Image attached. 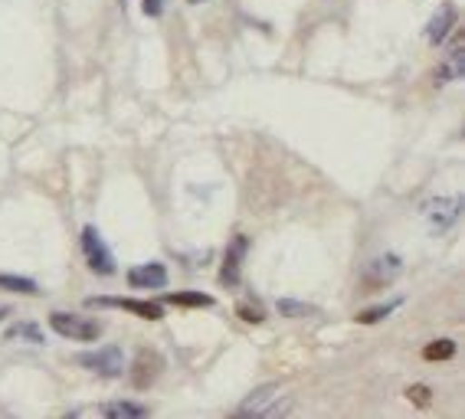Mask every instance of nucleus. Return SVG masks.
<instances>
[{"instance_id":"f257e3e1","label":"nucleus","mask_w":465,"mask_h":419,"mask_svg":"<svg viewBox=\"0 0 465 419\" xmlns=\"http://www.w3.org/2000/svg\"><path fill=\"white\" fill-rule=\"evenodd\" d=\"M50 327L59 337H69V341H95L102 335V325L83 315H69V311H53Z\"/></svg>"},{"instance_id":"aec40b11","label":"nucleus","mask_w":465,"mask_h":419,"mask_svg":"<svg viewBox=\"0 0 465 419\" xmlns=\"http://www.w3.org/2000/svg\"><path fill=\"white\" fill-rule=\"evenodd\" d=\"M236 315H240L242 321H250V325H259V321L266 318V315H262V308H259V305H236Z\"/></svg>"},{"instance_id":"5701e85b","label":"nucleus","mask_w":465,"mask_h":419,"mask_svg":"<svg viewBox=\"0 0 465 419\" xmlns=\"http://www.w3.org/2000/svg\"><path fill=\"white\" fill-rule=\"evenodd\" d=\"M4 318H10V308H7V305H0V321H4Z\"/></svg>"},{"instance_id":"39448f33","label":"nucleus","mask_w":465,"mask_h":419,"mask_svg":"<svg viewBox=\"0 0 465 419\" xmlns=\"http://www.w3.org/2000/svg\"><path fill=\"white\" fill-rule=\"evenodd\" d=\"M89 308H122V311H132L138 318H148V321H161L164 318V308L154 302H138V298H108V295H99V298H89Z\"/></svg>"},{"instance_id":"2eb2a0df","label":"nucleus","mask_w":465,"mask_h":419,"mask_svg":"<svg viewBox=\"0 0 465 419\" xmlns=\"http://www.w3.org/2000/svg\"><path fill=\"white\" fill-rule=\"evenodd\" d=\"M400 305H403V298H393V302H383V305H374V308H364L358 315V321H361V325H377V321L391 318Z\"/></svg>"},{"instance_id":"a211bd4d","label":"nucleus","mask_w":465,"mask_h":419,"mask_svg":"<svg viewBox=\"0 0 465 419\" xmlns=\"http://www.w3.org/2000/svg\"><path fill=\"white\" fill-rule=\"evenodd\" d=\"M279 315L282 318H305V315H315V305H305V302H292V298H279Z\"/></svg>"},{"instance_id":"4be33fe9","label":"nucleus","mask_w":465,"mask_h":419,"mask_svg":"<svg viewBox=\"0 0 465 419\" xmlns=\"http://www.w3.org/2000/svg\"><path fill=\"white\" fill-rule=\"evenodd\" d=\"M164 4L167 0H142L144 17H161V14H164Z\"/></svg>"},{"instance_id":"6e6552de","label":"nucleus","mask_w":465,"mask_h":419,"mask_svg":"<svg viewBox=\"0 0 465 419\" xmlns=\"http://www.w3.org/2000/svg\"><path fill=\"white\" fill-rule=\"evenodd\" d=\"M456 20H459V10L456 4H442L436 14H432V20L426 24V40L436 46V43H446V36L456 30Z\"/></svg>"},{"instance_id":"9b49d317","label":"nucleus","mask_w":465,"mask_h":419,"mask_svg":"<svg viewBox=\"0 0 465 419\" xmlns=\"http://www.w3.org/2000/svg\"><path fill=\"white\" fill-rule=\"evenodd\" d=\"M161 367H164V361H161V354L142 351V354H138V361H134L132 384L138 386V390H144V386L154 384V377H158V370H161Z\"/></svg>"},{"instance_id":"f8f14e48","label":"nucleus","mask_w":465,"mask_h":419,"mask_svg":"<svg viewBox=\"0 0 465 419\" xmlns=\"http://www.w3.org/2000/svg\"><path fill=\"white\" fill-rule=\"evenodd\" d=\"M99 413L108 419H144L148 416V406H144V403H132V400H115V403L99 406Z\"/></svg>"},{"instance_id":"f03ea898","label":"nucleus","mask_w":465,"mask_h":419,"mask_svg":"<svg viewBox=\"0 0 465 419\" xmlns=\"http://www.w3.org/2000/svg\"><path fill=\"white\" fill-rule=\"evenodd\" d=\"M75 364L92 370V374H99V377H122V370H125V354H122V347L108 344V347H99V351L79 354Z\"/></svg>"},{"instance_id":"7ed1b4c3","label":"nucleus","mask_w":465,"mask_h":419,"mask_svg":"<svg viewBox=\"0 0 465 419\" xmlns=\"http://www.w3.org/2000/svg\"><path fill=\"white\" fill-rule=\"evenodd\" d=\"M83 252H85V262H89L92 272H99V276H115V256H112V249L105 246V239H102V233L95 227L83 229Z\"/></svg>"},{"instance_id":"1a4fd4ad","label":"nucleus","mask_w":465,"mask_h":419,"mask_svg":"<svg viewBox=\"0 0 465 419\" xmlns=\"http://www.w3.org/2000/svg\"><path fill=\"white\" fill-rule=\"evenodd\" d=\"M128 286L132 288H164L167 268L161 262H144V266L128 268Z\"/></svg>"},{"instance_id":"423d86ee","label":"nucleus","mask_w":465,"mask_h":419,"mask_svg":"<svg viewBox=\"0 0 465 419\" xmlns=\"http://www.w3.org/2000/svg\"><path fill=\"white\" fill-rule=\"evenodd\" d=\"M423 213H426V219H430V227L436 229V233H442V229L452 227L459 219V213H462V197H436V200L426 203Z\"/></svg>"},{"instance_id":"0eeeda50","label":"nucleus","mask_w":465,"mask_h":419,"mask_svg":"<svg viewBox=\"0 0 465 419\" xmlns=\"http://www.w3.org/2000/svg\"><path fill=\"white\" fill-rule=\"evenodd\" d=\"M275 400H279V386H275V384L259 386V390H252V394L240 403L236 416H242V419H250V416H269V413H272V403Z\"/></svg>"},{"instance_id":"4468645a","label":"nucleus","mask_w":465,"mask_h":419,"mask_svg":"<svg viewBox=\"0 0 465 419\" xmlns=\"http://www.w3.org/2000/svg\"><path fill=\"white\" fill-rule=\"evenodd\" d=\"M167 305H181V308H210L213 305V298L203 292H171L164 295Z\"/></svg>"},{"instance_id":"412c9836","label":"nucleus","mask_w":465,"mask_h":419,"mask_svg":"<svg viewBox=\"0 0 465 419\" xmlns=\"http://www.w3.org/2000/svg\"><path fill=\"white\" fill-rule=\"evenodd\" d=\"M407 396L416 403V406H426V403H430V386H420V384H416V386H410V390H407Z\"/></svg>"},{"instance_id":"9d476101","label":"nucleus","mask_w":465,"mask_h":419,"mask_svg":"<svg viewBox=\"0 0 465 419\" xmlns=\"http://www.w3.org/2000/svg\"><path fill=\"white\" fill-rule=\"evenodd\" d=\"M465 76V43L459 40L452 50L442 56L440 69H436V85H446V83H459Z\"/></svg>"},{"instance_id":"f3484780","label":"nucleus","mask_w":465,"mask_h":419,"mask_svg":"<svg viewBox=\"0 0 465 419\" xmlns=\"http://www.w3.org/2000/svg\"><path fill=\"white\" fill-rule=\"evenodd\" d=\"M423 357L426 361H452L456 357V341H449V337H440V341H432L423 347Z\"/></svg>"},{"instance_id":"b1692460","label":"nucleus","mask_w":465,"mask_h":419,"mask_svg":"<svg viewBox=\"0 0 465 419\" xmlns=\"http://www.w3.org/2000/svg\"><path fill=\"white\" fill-rule=\"evenodd\" d=\"M187 4H203V0H187Z\"/></svg>"},{"instance_id":"20e7f679","label":"nucleus","mask_w":465,"mask_h":419,"mask_svg":"<svg viewBox=\"0 0 465 419\" xmlns=\"http://www.w3.org/2000/svg\"><path fill=\"white\" fill-rule=\"evenodd\" d=\"M246 252H250V239H246V236H236V239L226 246L223 266H220V282H223L226 288H236L242 282V259H246Z\"/></svg>"},{"instance_id":"dca6fc26","label":"nucleus","mask_w":465,"mask_h":419,"mask_svg":"<svg viewBox=\"0 0 465 419\" xmlns=\"http://www.w3.org/2000/svg\"><path fill=\"white\" fill-rule=\"evenodd\" d=\"M7 341H30V344H46V337H43V331L34 325V321H24V325H14L7 327Z\"/></svg>"},{"instance_id":"ddd939ff","label":"nucleus","mask_w":465,"mask_h":419,"mask_svg":"<svg viewBox=\"0 0 465 419\" xmlns=\"http://www.w3.org/2000/svg\"><path fill=\"white\" fill-rule=\"evenodd\" d=\"M393 276H400V259H397V256H383V259H377V262H371V266H367V278L391 282Z\"/></svg>"},{"instance_id":"6ab92c4d","label":"nucleus","mask_w":465,"mask_h":419,"mask_svg":"<svg viewBox=\"0 0 465 419\" xmlns=\"http://www.w3.org/2000/svg\"><path fill=\"white\" fill-rule=\"evenodd\" d=\"M0 288L7 292H20V295H36V282L24 276H0Z\"/></svg>"}]
</instances>
